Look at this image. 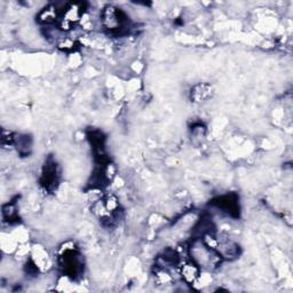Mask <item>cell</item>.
I'll return each mask as SVG.
<instances>
[{"label": "cell", "instance_id": "obj_1", "mask_svg": "<svg viewBox=\"0 0 293 293\" xmlns=\"http://www.w3.org/2000/svg\"><path fill=\"white\" fill-rule=\"evenodd\" d=\"M101 21L106 29L115 35H120L129 27V18L126 14L117 7L108 6L101 14Z\"/></svg>", "mask_w": 293, "mask_h": 293}, {"label": "cell", "instance_id": "obj_2", "mask_svg": "<svg viewBox=\"0 0 293 293\" xmlns=\"http://www.w3.org/2000/svg\"><path fill=\"white\" fill-rule=\"evenodd\" d=\"M79 254L75 251L74 248H67L62 251L60 257L61 266L63 268L67 276L76 278L83 272V262L80 261Z\"/></svg>", "mask_w": 293, "mask_h": 293}, {"label": "cell", "instance_id": "obj_3", "mask_svg": "<svg viewBox=\"0 0 293 293\" xmlns=\"http://www.w3.org/2000/svg\"><path fill=\"white\" fill-rule=\"evenodd\" d=\"M58 182V169L54 162H47L42 173V184L47 189L54 188V184Z\"/></svg>", "mask_w": 293, "mask_h": 293}, {"label": "cell", "instance_id": "obj_4", "mask_svg": "<svg viewBox=\"0 0 293 293\" xmlns=\"http://www.w3.org/2000/svg\"><path fill=\"white\" fill-rule=\"evenodd\" d=\"M180 273L184 282L188 283V284H192L200 277V266L193 261L187 262L181 267Z\"/></svg>", "mask_w": 293, "mask_h": 293}, {"label": "cell", "instance_id": "obj_5", "mask_svg": "<svg viewBox=\"0 0 293 293\" xmlns=\"http://www.w3.org/2000/svg\"><path fill=\"white\" fill-rule=\"evenodd\" d=\"M190 94L193 102H204L212 95V86L209 84H198L191 89Z\"/></svg>", "mask_w": 293, "mask_h": 293}, {"label": "cell", "instance_id": "obj_6", "mask_svg": "<svg viewBox=\"0 0 293 293\" xmlns=\"http://www.w3.org/2000/svg\"><path fill=\"white\" fill-rule=\"evenodd\" d=\"M59 17V9L56 8L53 5H50V6L45 7L38 15V21L40 23H44V25H51V23H54Z\"/></svg>", "mask_w": 293, "mask_h": 293}, {"label": "cell", "instance_id": "obj_7", "mask_svg": "<svg viewBox=\"0 0 293 293\" xmlns=\"http://www.w3.org/2000/svg\"><path fill=\"white\" fill-rule=\"evenodd\" d=\"M231 197L233 196H225V197H221L219 198V202H215V204L218 205L219 207H221L222 210L227 213H230L233 214L234 212H237V201L236 200H231Z\"/></svg>", "mask_w": 293, "mask_h": 293}, {"label": "cell", "instance_id": "obj_8", "mask_svg": "<svg viewBox=\"0 0 293 293\" xmlns=\"http://www.w3.org/2000/svg\"><path fill=\"white\" fill-rule=\"evenodd\" d=\"M16 149L21 155H28L31 149V139L28 135H15Z\"/></svg>", "mask_w": 293, "mask_h": 293}]
</instances>
